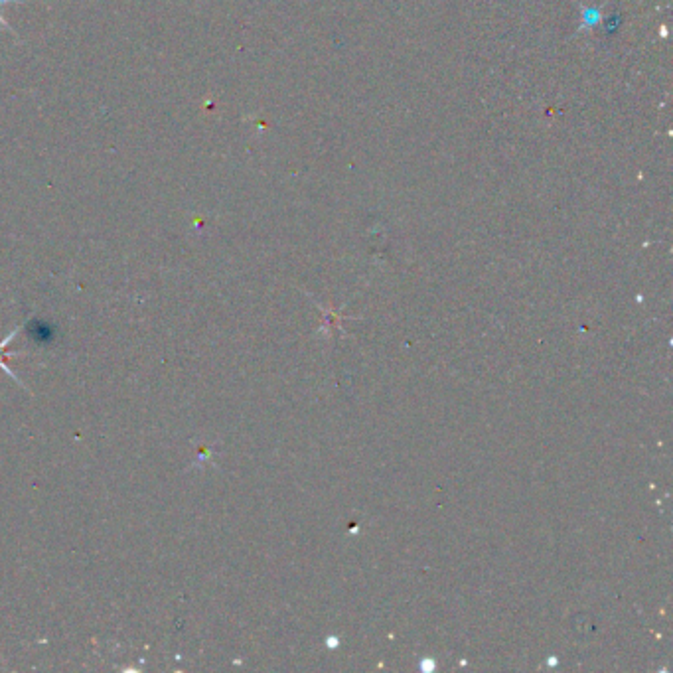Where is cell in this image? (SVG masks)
<instances>
[{
	"instance_id": "6da1fadb",
	"label": "cell",
	"mask_w": 673,
	"mask_h": 673,
	"mask_svg": "<svg viewBox=\"0 0 673 673\" xmlns=\"http://www.w3.org/2000/svg\"><path fill=\"white\" fill-rule=\"evenodd\" d=\"M12 2H28V0H0V6H2V4H12ZM0 24H2L10 34H14V30L10 28V24L6 22V18H4L2 14H0ZM14 36H16V34H14Z\"/></svg>"
}]
</instances>
